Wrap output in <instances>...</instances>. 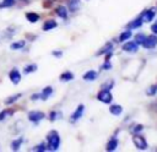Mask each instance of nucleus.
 <instances>
[{"label":"nucleus","instance_id":"1","mask_svg":"<svg viewBox=\"0 0 157 152\" xmlns=\"http://www.w3.org/2000/svg\"><path fill=\"white\" fill-rule=\"evenodd\" d=\"M60 146V136L56 130L49 131L47 135V150L49 151H56Z\"/></svg>","mask_w":157,"mask_h":152},{"label":"nucleus","instance_id":"2","mask_svg":"<svg viewBox=\"0 0 157 152\" xmlns=\"http://www.w3.org/2000/svg\"><path fill=\"white\" fill-rule=\"evenodd\" d=\"M97 99L104 104H110L112 101H113V97H112V93L110 91H107V89H102L98 94H97Z\"/></svg>","mask_w":157,"mask_h":152},{"label":"nucleus","instance_id":"3","mask_svg":"<svg viewBox=\"0 0 157 152\" xmlns=\"http://www.w3.org/2000/svg\"><path fill=\"white\" fill-rule=\"evenodd\" d=\"M144 48H146V49H153V48H156V45H157V36L153 33V36L151 34V36H146V38H145V40H144V43L141 44Z\"/></svg>","mask_w":157,"mask_h":152},{"label":"nucleus","instance_id":"4","mask_svg":"<svg viewBox=\"0 0 157 152\" xmlns=\"http://www.w3.org/2000/svg\"><path fill=\"white\" fill-rule=\"evenodd\" d=\"M132 141H134V145L136 146V148H139V150H146L147 148V142H146L145 137H142L141 135L134 134Z\"/></svg>","mask_w":157,"mask_h":152},{"label":"nucleus","instance_id":"5","mask_svg":"<svg viewBox=\"0 0 157 152\" xmlns=\"http://www.w3.org/2000/svg\"><path fill=\"white\" fill-rule=\"evenodd\" d=\"M27 116H28V120L29 121H32V123H39L42 119H44L45 114L43 112H40V110H31Z\"/></svg>","mask_w":157,"mask_h":152},{"label":"nucleus","instance_id":"6","mask_svg":"<svg viewBox=\"0 0 157 152\" xmlns=\"http://www.w3.org/2000/svg\"><path fill=\"white\" fill-rule=\"evenodd\" d=\"M155 15H156V9H147L141 12L140 18L142 20V22H151L155 18Z\"/></svg>","mask_w":157,"mask_h":152},{"label":"nucleus","instance_id":"7","mask_svg":"<svg viewBox=\"0 0 157 152\" xmlns=\"http://www.w3.org/2000/svg\"><path fill=\"white\" fill-rule=\"evenodd\" d=\"M137 48H139V45H137V43L134 40V42H126V43H124L123 45H121V49L124 50V51H128V53H136L137 51Z\"/></svg>","mask_w":157,"mask_h":152},{"label":"nucleus","instance_id":"8","mask_svg":"<svg viewBox=\"0 0 157 152\" xmlns=\"http://www.w3.org/2000/svg\"><path fill=\"white\" fill-rule=\"evenodd\" d=\"M83 112H85V105H83V104H80V105L75 109V112L71 114L70 120H71V121H76V120H78V119L83 115Z\"/></svg>","mask_w":157,"mask_h":152},{"label":"nucleus","instance_id":"9","mask_svg":"<svg viewBox=\"0 0 157 152\" xmlns=\"http://www.w3.org/2000/svg\"><path fill=\"white\" fill-rule=\"evenodd\" d=\"M9 77H10V80H11V82L13 83V85H17L20 81H21V74H20V71H18V69H12L10 72H9Z\"/></svg>","mask_w":157,"mask_h":152},{"label":"nucleus","instance_id":"10","mask_svg":"<svg viewBox=\"0 0 157 152\" xmlns=\"http://www.w3.org/2000/svg\"><path fill=\"white\" fill-rule=\"evenodd\" d=\"M142 20L140 18V16L137 17V18H135V20H132L131 22H129L128 25H126V28L128 29H135V28H139V27H141L142 26Z\"/></svg>","mask_w":157,"mask_h":152},{"label":"nucleus","instance_id":"11","mask_svg":"<svg viewBox=\"0 0 157 152\" xmlns=\"http://www.w3.org/2000/svg\"><path fill=\"white\" fill-rule=\"evenodd\" d=\"M56 26H58V23H56L55 20H48V21H45V22L43 23L42 29H43V31H50V29L55 28Z\"/></svg>","mask_w":157,"mask_h":152},{"label":"nucleus","instance_id":"12","mask_svg":"<svg viewBox=\"0 0 157 152\" xmlns=\"http://www.w3.org/2000/svg\"><path fill=\"white\" fill-rule=\"evenodd\" d=\"M67 6H69V10H70L71 12H75V11H77V10L80 9V6H81V0H69Z\"/></svg>","mask_w":157,"mask_h":152},{"label":"nucleus","instance_id":"13","mask_svg":"<svg viewBox=\"0 0 157 152\" xmlns=\"http://www.w3.org/2000/svg\"><path fill=\"white\" fill-rule=\"evenodd\" d=\"M55 13H56L59 17H61V18H67V10H66V7L63 6V5L56 6V9H55Z\"/></svg>","mask_w":157,"mask_h":152},{"label":"nucleus","instance_id":"14","mask_svg":"<svg viewBox=\"0 0 157 152\" xmlns=\"http://www.w3.org/2000/svg\"><path fill=\"white\" fill-rule=\"evenodd\" d=\"M82 77H83V80H86V81H93V80H96V78L98 77V72L94 71V70H90V71H87Z\"/></svg>","mask_w":157,"mask_h":152},{"label":"nucleus","instance_id":"15","mask_svg":"<svg viewBox=\"0 0 157 152\" xmlns=\"http://www.w3.org/2000/svg\"><path fill=\"white\" fill-rule=\"evenodd\" d=\"M118 146V139L117 137H112L108 142H107V146H105V150L107 151H114Z\"/></svg>","mask_w":157,"mask_h":152},{"label":"nucleus","instance_id":"16","mask_svg":"<svg viewBox=\"0 0 157 152\" xmlns=\"http://www.w3.org/2000/svg\"><path fill=\"white\" fill-rule=\"evenodd\" d=\"M52 93H53V88H52L50 86H48V87L43 88V91H42V93H40V99L47 101V99L52 96Z\"/></svg>","mask_w":157,"mask_h":152},{"label":"nucleus","instance_id":"17","mask_svg":"<svg viewBox=\"0 0 157 152\" xmlns=\"http://www.w3.org/2000/svg\"><path fill=\"white\" fill-rule=\"evenodd\" d=\"M26 18L27 21H29L31 23H36L39 21V15L37 12H27L26 13Z\"/></svg>","mask_w":157,"mask_h":152},{"label":"nucleus","instance_id":"18","mask_svg":"<svg viewBox=\"0 0 157 152\" xmlns=\"http://www.w3.org/2000/svg\"><path fill=\"white\" fill-rule=\"evenodd\" d=\"M109 112L113 114V115H120L121 112H123V107L119 105V104H112L109 107Z\"/></svg>","mask_w":157,"mask_h":152},{"label":"nucleus","instance_id":"19","mask_svg":"<svg viewBox=\"0 0 157 152\" xmlns=\"http://www.w3.org/2000/svg\"><path fill=\"white\" fill-rule=\"evenodd\" d=\"M112 48H113V44H112V43H107L104 47H102V48L97 51V56H99V55H102V54H107L108 51L112 50Z\"/></svg>","mask_w":157,"mask_h":152},{"label":"nucleus","instance_id":"20","mask_svg":"<svg viewBox=\"0 0 157 152\" xmlns=\"http://www.w3.org/2000/svg\"><path fill=\"white\" fill-rule=\"evenodd\" d=\"M25 45H26V42H25V40H17V42L11 43L10 48H11L12 50H18V49H22Z\"/></svg>","mask_w":157,"mask_h":152},{"label":"nucleus","instance_id":"21","mask_svg":"<svg viewBox=\"0 0 157 152\" xmlns=\"http://www.w3.org/2000/svg\"><path fill=\"white\" fill-rule=\"evenodd\" d=\"M74 78V74L71 71H65L60 75V80L61 81H71Z\"/></svg>","mask_w":157,"mask_h":152},{"label":"nucleus","instance_id":"22","mask_svg":"<svg viewBox=\"0 0 157 152\" xmlns=\"http://www.w3.org/2000/svg\"><path fill=\"white\" fill-rule=\"evenodd\" d=\"M22 142H23V137H18L17 140H13V141L11 142V148L15 150V151H17V150L21 147Z\"/></svg>","mask_w":157,"mask_h":152},{"label":"nucleus","instance_id":"23","mask_svg":"<svg viewBox=\"0 0 157 152\" xmlns=\"http://www.w3.org/2000/svg\"><path fill=\"white\" fill-rule=\"evenodd\" d=\"M131 31L130 29H128V31H125V32H121L120 33V36H119V42H125V40H128L130 37H131Z\"/></svg>","mask_w":157,"mask_h":152},{"label":"nucleus","instance_id":"24","mask_svg":"<svg viewBox=\"0 0 157 152\" xmlns=\"http://www.w3.org/2000/svg\"><path fill=\"white\" fill-rule=\"evenodd\" d=\"M13 34H15V28H13V27H7V28L4 31V38H5V39H10Z\"/></svg>","mask_w":157,"mask_h":152},{"label":"nucleus","instance_id":"25","mask_svg":"<svg viewBox=\"0 0 157 152\" xmlns=\"http://www.w3.org/2000/svg\"><path fill=\"white\" fill-rule=\"evenodd\" d=\"M37 69H38V67H37V65H36V64H29V65H27V66H25V67H23V74L34 72Z\"/></svg>","mask_w":157,"mask_h":152},{"label":"nucleus","instance_id":"26","mask_svg":"<svg viewBox=\"0 0 157 152\" xmlns=\"http://www.w3.org/2000/svg\"><path fill=\"white\" fill-rule=\"evenodd\" d=\"M12 113H13V110H12V109H5V110L0 112V121H2L4 119H6L7 116H10Z\"/></svg>","mask_w":157,"mask_h":152},{"label":"nucleus","instance_id":"27","mask_svg":"<svg viewBox=\"0 0 157 152\" xmlns=\"http://www.w3.org/2000/svg\"><path fill=\"white\" fill-rule=\"evenodd\" d=\"M15 1L16 0H2L0 2V9H4V7H11L15 5Z\"/></svg>","mask_w":157,"mask_h":152},{"label":"nucleus","instance_id":"28","mask_svg":"<svg viewBox=\"0 0 157 152\" xmlns=\"http://www.w3.org/2000/svg\"><path fill=\"white\" fill-rule=\"evenodd\" d=\"M113 87H114V81L113 80H108L102 85V89H107V91H110Z\"/></svg>","mask_w":157,"mask_h":152},{"label":"nucleus","instance_id":"29","mask_svg":"<svg viewBox=\"0 0 157 152\" xmlns=\"http://www.w3.org/2000/svg\"><path fill=\"white\" fill-rule=\"evenodd\" d=\"M21 96H22L21 93H17V94H15V96H11V97H9V98L5 101V103H6V104H12V103H15L18 98H21Z\"/></svg>","mask_w":157,"mask_h":152},{"label":"nucleus","instance_id":"30","mask_svg":"<svg viewBox=\"0 0 157 152\" xmlns=\"http://www.w3.org/2000/svg\"><path fill=\"white\" fill-rule=\"evenodd\" d=\"M145 38H146V34H145V33H137V34L135 36V42H136L137 44H142L144 40H145Z\"/></svg>","mask_w":157,"mask_h":152},{"label":"nucleus","instance_id":"31","mask_svg":"<svg viewBox=\"0 0 157 152\" xmlns=\"http://www.w3.org/2000/svg\"><path fill=\"white\" fill-rule=\"evenodd\" d=\"M156 92H157V86H150L146 91V94L147 96H155Z\"/></svg>","mask_w":157,"mask_h":152},{"label":"nucleus","instance_id":"32","mask_svg":"<svg viewBox=\"0 0 157 152\" xmlns=\"http://www.w3.org/2000/svg\"><path fill=\"white\" fill-rule=\"evenodd\" d=\"M59 116H60V113L59 112H52L50 115H49V119H50V121H55Z\"/></svg>","mask_w":157,"mask_h":152},{"label":"nucleus","instance_id":"33","mask_svg":"<svg viewBox=\"0 0 157 152\" xmlns=\"http://www.w3.org/2000/svg\"><path fill=\"white\" fill-rule=\"evenodd\" d=\"M33 150H34V151H40V152H42V151H45V150H47V145H45L44 142H42V143H39L38 146H36Z\"/></svg>","mask_w":157,"mask_h":152},{"label":"nucleus","instance_id":"34","mask_svg":"<svg viewBox=\"0 0 157 152\" xmlns=\"http://www.w3.org/2000/svg\"><path fill=\"white\" fill-rule=\"evenodd\" d=\"M102 69H103V70H109V69H112V63L109 61V59H105L104 64L102 65Z\"/></svg>","mask_w":157,"mask_h":152},{"label":"nucleus","instance_id":"35","mask_svg":"<svg viewBox=\"0 0 157 152\" xmlns=\"http://www.w3.org/2000/svg\"><path fill=\"white\" fill-rule=\"evenodd\" d=\"M142 129H144V126H142V125H136V126L134 127L132 132H134V134H139V132H140Z\"/></svg>","mask_w":157,"mask_h":152},{"label":"nucleus","instance_id":"36","mask_svg":"<svg viewBox=\"0 0 157 152\" xmlns=\"http://www.w3.org/2000/svg\"><path fill=\"white\" fill-rule=\"evenodd\" d=\"M151 31H152V33L157 34V21H155V22L152 23V26H151Z\"/></svg>","mask_w":157,"mask_h":152},{"label":"nucleus","instance_id":"37","mask_svg":"<svg viewBox=\"0 0 157 152\" xmlns=\"http://www.w3.org/2000/svg\"><path fill=\"white\" fill-rule=\"evenodd\" d=\"M54 56H56V58H60L61 55H63V51L61 50H53V53H52Z\"/></svg>","mask_w":157,"mask_h":152},{"label":"nucleus","instance_id":"38","mask_svg":"<svg viewBox=\"0 0 157 152\" xmlns=\"http://www.w3.org/2000/svg\"><path fill=\"white\" fill-rule=\"evenodd\" d=\"M38 98H40V94H39V93H36V94L31 96V99H32V101H36V99H38Z\"/></svg>","mask_w":157,"mask_h":152}]
</instances>
